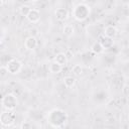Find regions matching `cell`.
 Instances as JSON below:
<instances>
[{
    "label": "cell",
    "mask_w": 129,
    "mask_h": 129,
    "mask_svg": "<svg viewBox=\"0 0 129 129\" xmlns=\"http://www.w3.org/2000/svg\"><path fill=\"white\" fill-rule=\"evenodd\" d=\"M90 15V7L84 3L78 4L73 10V16L78 21H84Z\"/></svg>",
    "instance_id": "1"
},
{
    "label": "cell",
    "mask_w": 129,
    "mask_h": 129,
    "mask_svg": "<svg viewBox=\"0 0 129 129\" xmlns=\"http://www.w3.org/2000/svg\"><path fill=\"white\" fill-rule=\"evenodd\" d=\"M1 104H2V106H3L5 109L12 111V110H14V109L17 107L18 101H17V98H16L13 94H7V95H5V96L3 97Z\"/></svg>",
    "instance_id": "2"
},
{
    "label": "cell",
    "mask_w": 129,
    "mask_h": 129,
    "mask_svg": "<svg viewBox=\"0 0 129 129\" xmlns=\"http://www.w3.org/2000/svg\"><path fill=\"white\" fill-rule=\"evenodd\" d=\"M15 121V115L10 110L0 113V123L4 126H10Z\"/></svg>",
    "instance_id": "3"
},
{
    "label": "cell",
    "mask_w": 129,
    "mask_h": 129,
    "mask_svg": "<svg viewBox=\"0 0 129 129\" xmlns=\"http://www.w3.org/2000/svg\"><path fill=\"white\" fill-rule=\"evenodd\" d=\"M6 69L8 71L9 74H12V75H16L20 72L21 68H22V63L18 60V59H15V58H12L10 59L7 63H6Z\"/></svg>",
    "instance_id": "4"
},
{
    "label": "cell",
    "mask_w": 129,
    "mask_h": 129,
    "mask_svg": "<svg viewBox=\"0 0 129 129\" xmlns=\"http://www.w3.org/2000/svg\"><path fill=\"white\" fill-rule=\"evenodd\" d=\"M26 18L31 22V23H36L39 21L40 19V12L38 9L35 8H31L30 11L28 12V14L26 15Z\"/></svg>",
    "instance_id": "5"
},
{
    "label": "cell",
    "mask_w": 129,
    "mask_h": 129,
    "mask_svg": "<svg viewBox=\"0 0 129 129\" xmlns=\"http://www.w3.org/2000/svg\"><path fill=\"white\" fill-rule=\"evenodd\" d=\"M24 46L26 49L28 50H33L36 46H37V40L35 38V36L31 35V36H28L25 40H24Z\"/></svg>",
    "instance_id": "6"
},
{
    "label": "cell",
    "mask_w": 129,
    "mask_h": 129,
    "mask_svg": "<svg viewBox=\"0 0 129 129\" xmlns=\"http://www.w3.org/2000/svg\"><path fill=\"white\" fill-rule=\"evenodd\" d=\"M54 15H55V18L58 21H64L69 16V12L64 8H57L54 11Z\"/></svg>",
    "instance_id": "7"
},
{
    "label": "cell",
    "mask_w": 129,
    "mask_h": 129,
    "mask_svg": "<svg viewBox=\"0 0 129 129\" xmlns=\"http://www.w3.org/2000/svg\"><path fill=\"white\" fill-rule=\"evenodd\" d=\"M104 35L110 38H114L117 35V28L113 25H108L104 29Z\"/></svg>",
    "instance_id": "8"
},
{
    "label": "cell",
    "mask_w": 129,
    "mask_h": 129,
    "mask_svg": "<svg viewBox=\"0 0 129 129\" xmlns=\"http://www.w3.org/2000/svg\"><path fill=\"white\" fill-rule=\"evenodd\" d=\"M48 70L51 74H59L61 71H62V66L58 64L56 61H51L48 66Z\"/></svg>",
    "instance_id": "9"
},
{
    "label": "cell",
    "mask_w": 129,
    "mask_h": 129,
    "mask_svg": "<svg viewBox=\"0 0 129 129\" xmlns=\"http://www.w3.org/2000/svg\"><path fill=\"white\" fill-rule=\"evenodd\" d=\"M54 61H56L58 64H60V66L63 67V66L68 62V58H67L66 53H63V52H59V53H57V54L54 56Z\"/></svg>",
    "instance_id": "10"
},
{
    "label": "cell",
    "mask_w": 129,
    "mask_h": 129,
    "mask_svg": "<svg viewBox=\"0 0 129 129\" xmlns=\"http://www.w3.org/2000/svg\"><path fill=\"white\" fill-rule=\"evenodd\" d=\"M100 43L102 44V46L104 47V49H107V48H111V47L113 46L114 41H113V38L104 36V37L102 38V40L100 41Z\"/></svg>",
    "instance_id": "11"
},
{
    "label": "cell",
    "mask_w": 129,
    "mask_h": 129,
    "mask_svg": "<svg viewBox=\"0 0 129 129\" xmlns=\"http://www.w3.org/2000/svg\"><path fill=\"white\" fill-rule=\"evenodd\" d=\"M91 50H92L94 53H96V54H101L105 49H104V47L102 46V44L100 43V41H96V42H94L93 45L91 46Z\"/></svg>",
    "instance_id": "12"
},
{
    "label": "cell",
    "mask_w": 129,
    "mask_h": 129,
    "mask_svg": "<svg viewBox=\"0 0 129 129\" xmlns=\"http://www.w3.org/2000/svg\"><path fill=\"white\" fill-rule=\"evenodd\" d=\"M76 84V79L72 76H67L63 78V85L67 88H73Z\"/></svg>",
    "instance_id": "13"
},
{
    "label": "cell",
    "mask_w": 129,
    "mask_h": 129,
    "mask_svg": "<svg viewBox=\"0 0 129 129\" xmlns=\"http://www.w3.org/2000/svg\"><path fill=\"white\" fill-rule=\"evenodd\" d=\"M62 32L67 36H72L74 34V32H75V28H74V26L72 24H66L63 26V28H62Z\"/></svg>",
    "instance_id": "14"
},
{
    "label": "cell",
    "mask_w": 129,
    "mask_h": 129,
    "mask_svg": "<svg viewBox=\"0 0 129 129\" xmlns=\"http://www.w3.org/2000/svg\"><path fill=\"white\" fill-rule=\"evenodd\" d=\"M72 73L76 76V77H80L83 74V68L81 64H75L72 69Z\"/></svg>",
    "instance_id": "15"
},
{
    "label": "cell",
    "mask_w": 129,
    "mask_h": 129,
    "mask_svg": "<svg viewBox=\"0 0 129 129\" xmlns=\"http://www.w3.org/2000/svg\"><path fill=\"white\" fill-rule=\"evenodd\" d=\"M30 9H31V8H30L28 5H22V6L19 8V12H20L21 15H23V16L26 17V15H27L28 12L30 11Z\"/></svg>",
    "instance_id": "16"
},
{
    "label": "cell",
    "mask_w": 129,
    "mask_h": 129,
    "mask_svg": "<svg viewBox=\"0 0 129 129\" xmlns=\"http://www.w3.org/2000/svg\"><path fill=\"white\" fill-rule=\"evenodd\" d=\"M8 74H9V73H8L6 67H0V80L5 79Z\"/></svg>",
    "instance_id": "17"
},
{
    "label": "cell",
    "mask_w": 129,
    "mask_h": 129,
    "mask_svg": "<svg viewBox=\"0 0 129 129\" xmlns=\"http://www.w3.org/2000/svg\"><path fill=\"white\" fill-rule=\"evenodd\" d=\"M122 93H123L124 96H128V85L127 84L124 85V87L122 89Z\"/></svg>",
    "instance_id": "18"
},
{
    "label": "cell",
    "mask_w": 129,
    "mask_h": 129,
    "mask_svg": "<svg viewBox=\"0 0 129 129\" xmlns=\"http://www.w3.org/2000/svg\"><path fill=\"white\" fill-rule=\"evenodd\" d=\"M21 128H31L32 127V125L30 124V123H27V122H23L22 124H21V126H20Z\"/></svg>",
    "instance_id": "19"
},
{
    "label": "cell",
    "mask_w": 129,
    "mask_h": 129,
    "mask_svg": "<svg viewBox=\"0 0 129 129\" xmlns=\"http://www.w3.org/2000/svg\"><path fill=\"white\" fill-rule=\"evenodd\" d=\"M29 1H31V2H36V1H39V0H29Z\"/></svg>",
    "instance_id": "20"
}]
</instances>
